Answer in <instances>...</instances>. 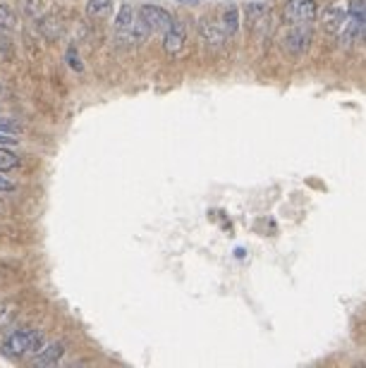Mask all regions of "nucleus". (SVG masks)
Masks as SVG:
<instances>
[{"mask_svg":"<svg viewBox=\"0 0 366 368\" xmlns=\"http://www.w3.org/2000/svg\"><path fill=\"white\" fill-rule=\"evenodd\" d=\"M43 345H45V337L41 330H36V328H24V330H15L12 335H8L0 350L10 359H24V357H34Z\"/></svg>","mask_w":366,"mask_h":368,"instance_id":"obj_1","label":"nucleus"},{"mask_svg":"<svg viewBox=\"0 0 366 368\" xmlns=\"http://www.w3.org/2000/svg\"><path fill=\"white\" fill-rule=\"evenodd\" d=\"M366 24V0H352L348 5V17L343 22V29H340V43L352 45L357 41H362V31Z\"/></svg>","mask_w":366,"mask_h":368,"instance_id":"obj_2","label":"nucleus"},{"mask_svg":"<svg viewBox=\"0 0 366 368\" xmlns=\"http://www.w3.org/2000/svg\"><path fill=\"white\" fill-rule=\"evenodd\" d=\"M313 43V29L311 24H299V26H287L285 36L280 38L287 58H302L304 53H309Z\"/></svg>","mask_w":366,"mask_h":368,"instance_id":"obj_3","label":"nucleus"},{"mask_svg":"<svg viewBox=\"0 0 366 368\" xmlns=\"http://www.w3.org/2000/svg\"><path fill=\"white\" fill-rule=\"evenodd\" d=\"M318 15L316 0H287L283 8V24L287 26H299V24H311Z\"/></svg>","mask_w":366,"mask_h":368,"instance_id":"obj_4","label":"nucleus"},{"mask_svg":"<svg viewBox=\"0 0 366 368\" xmlns=\"http://www.w3.org/2000/svg\"><path fill=\"white\" fill-rule=\"evenodd\" d=\"M247 24H249L252 36L264 38L271 31V12L266 5H247Z\"/></svg>","mask_w":366,"mask_h":368,"instance_id":"obj_5","label":"nucleus"},{"mask_svg":"<svg viewBox=\"0 0 366 368\" xmlns=\"http://www.w3.org/2000/svg\"><path fill=\"white\" fill-rule=\"evenodd\" d=\"M185 41H187V26L185 22H180V19H173V24H170V29L163 34V48L170 58L180 55L182 48H185Z\"/></svg>","mask_w":366,"mask_h":368,"instance_id":"obj_6","label":"nucleus"},{"mask_svg":"<svg viewBox=\"0 0 366 368\" xmlns=\"http://www.w3.org/2000/svg\"><path fill=\"white\" fill-rule=\"evenodd\" d=\"M139 15H141L144 22L149 24V29L158 31V34H166V31L170 29V24H173V17H170V12L158 8V5H141Z\"/></svg>","mask_w":366,"mask_h":368,"instance_id":"obj_7","label":"nucleus"},{"mask_svg":"<svg viewBox=\"0 0 366 368\" xmlns=\"http://www.w3.org/2000/svg\"><path fill=\"white\" fill-rule=\"evenodd\" d=\"M348 17V5L345 3H330L328 8L323 10V31L328 36H338L340 29H343V22Z\"/></svg>","mask_w":366,"mask_h":368,"instance_id":"obj_8","label":"nucleus"},{"mask_svg":"<svg viewBox=\"0 0 366 368\" xmlns=\"http://www.w3.org/2000/svg\"><path fill=\"white\" fill-rule=\"evenodd\" d=\"M134 17H136V12H134L132 5H122V10L117 12V19H115V36H117V43H120V45H132V41H129V36H132Z\"/></svg>","mask_w":366,"mask_h":368,"instance_id":"obj_9","label":"nucleus"},{"mask_svg":"<svg viewBox=\"0 0 366 368\" xmlns=\"http://www.w3.org/2000/svg\"><path fill=\"white\" fill-rule=\"evenodd\" d=\"M63 354H65V345H63V342H53V345H48V347H41V350H38L36 354H34V357H31V364H34V366H45V368H48V366H55L58 364V361H60V357H63Z\"/></svg>","mask_w":366,"mask_h":368,"instance_id":"obj_10","label":"nucleus"},{"mask_svg":"<svg viewBox=\"0 0 366 368\" xmlns=\"http://www.w3.org/2000/svg\"><path fill=\"white\" fill-rule=\"evenodd\" d=\"M218 24H220V29H223V34H225L227 41H230L232 36H237V29H239V10H237V5H227V8H223Z\"/></svg>","mask_w":366,"mask_h":368,"instance_id":"obj_11","label":"nucleus"},{"mask_svg":"<svg viewBox=\"0 0 366 368\" xmlns=\"http://www.w3.org/2000/svg\"><path fill=\"white\" fill-rule=\"evenodd\" d=\"M199 34L201 38L208 43V45H223L227 38L223 34V29H220L218 22H211V19H201L199 22Z\"/></svg>","mask_w":366,"mask_h":368,"instance_id":"obj_12","label":"nucleus"},{"mask_svg":"<svg viewBox=\"0 0 366 368\" xmlns=\"http://www.w3.org/2000/svg\"><path fill=\"white\" fill-rule=\"evenodd\" d=\"M113 12V0H89L87 3V15L94 19H106Z\"/></svg>","mask_w":366,"mask_h":368,"instance_id":"obj_13","label":"nucleus"},{"mask_svg":"<svg viewBox=\"0 0 366 368\" xmlns=\"http://www.w3.org/2000/svg\"><path fill=\"white\" fill-rule=\"evenodd\" d=\"M17 26V17L8 5L0 3V31H12Z\"/></svg>","mask_w":366,"mask_h":368,"instance_id":"obj_14","label":"nucleus"},{"mask_svg":"<svg viewBox=\"0 0 366 368\" xmlns=\"http://www.w3.org/2000/svg\"><path fill=\"white\" fill-rule=\"evenodd\" d=\"M19 168V156L17 153H12V151H8L5 146H0V170H15Z\"/></svg>","mask_w":366,"mask_h":368,"instance_id":"obj_15","label":"nucleus"},{"mask_svg":"<svg viewBox=\"0 0 366 368\" xmlns=\"http://www.w3.org/2000/svg\"><path fill=\"white\" fill-rule=\"evenodd\" d=\"M19 8L27 17H38L43 12V0H19Z\"/></svg>","mask_w":366,"mask_h":368,"instance_id":"obj_16","label":"nucleus"},{"mask_svg":"<svg viewBox=\"0 0 366 368\" xmlns=\"http://www.w3.org/2000/svg\"><path fill=\"white\" fill-rule=\"evenodd\" d=\"M65 58H68V65H70V67L75 70V72H82V70H84L80 55H77V48H75V45H70L68 53H65Z\"/></svg>","mask_w":366,"mask_h":368,"instance_id":"obj_17","label":"nucleus"},{"mask_svg":"<svg viewBox=\"0 0 366 368\" xmlns=\"http://www.w3.org/2000/svg\"><path fill=\"white\" fill-rule=\"evenodd\" d=\"M5 129H8L10 134H19V124L17 122L8 120V117H0V131H5Z\"/></svg>","mask_w":366,"mask_h":368,"instance_id":"obj_18","label":"nucleus"},{"mask_svg":"<svg viewBox=\"0 0 366 368\" xmlns=\"http://www.w3.org/2000/svg\"><path fill=\"white\" fill-rule=\"evenodd\" d=\"M19 139L15 134H5V131H0V146H17Z\"/></svg>","mask_w":366,"mask_h":368,"instance_id":"obj_19","label":"nucleus"},{"mask_svg":"<svg viewBox=\"0 0 366 368\" xmlns=\"http://www.w3.org/2000/svg\"><path fill=\"white\" fill-rule=\"evenodd\" d=\"M12 189H15V184L8 177H0V192H12Z\"/></svg>","mask_w":366,"mask_h":368,"instance_id":"obj_20","label":"nucleus"},{"mask_svg":"<svg viewBox=\"0 0 366 368\" xmlns=\"http://www.w3.org/2000/svg\"><path fill=\"white\" fill-rule=\"evenodd\" d=\"M175 3H182V5H189V8H192V5H199V0H175Z\"/></svg>","mask_w":366,"mask_h":368,"instance_id":"obj_21","label":"nucleus"},{"mask_svg":"<svg viewBox=\"0 0 366 368\" xmlns=\"http://www.w3.org/2000/svg\"><path fill=\"white\" fill-rule=\"evenodd\" d=\"M5 308H8V306H5V304H0V320H3V315L8 313V311H5Z\"/></svg>","mask_w":366,"mask_h":368,"instance_id":"obj_22","label":"nucleus"},{"mask_svg":"<svg viewBox=\"0 0 366 368\" xmlns=\"http://www.w3.org/2000/svg\"><path fill=\"white\" fill-rule=\"evenodd\" d=\"M362 41H366V24H364V31H362Z\"/></svg>","mask_w":366,"mask_h":368,"instance_id":"obj_23","label":"nucleus"}]
</instances>
